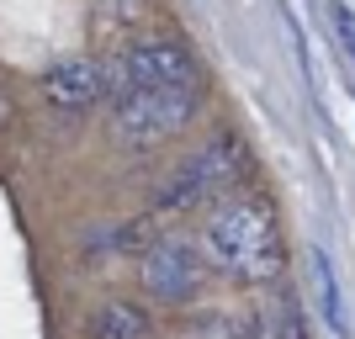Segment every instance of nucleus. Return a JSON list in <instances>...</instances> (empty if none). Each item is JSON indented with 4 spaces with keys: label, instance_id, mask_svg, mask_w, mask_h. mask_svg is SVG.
I'll use <instances>...</instances> for the list:
<instances>
[{
    "label": "nucleus",
    "instance_id": "obj_2",
    "mask_svg": "<svg viewBox=\"0 0 355 339\" xmlns=\"http://www.w3.org/2000/svg\"><path fill=\"white\" fill-rule=\"evenodd\" d=\"M244 180H250V148L239 144L234 133H223V138H212V144H202L175 175L164 180L159 212H186V207H207V202L218 207L223 196H234Z\"/></svg>",
    "mask_w": 355,
    "mask_h": 339
},
{
    "label": "nucleus",
    "instance_id": "obj_6",
    "mask_svg": "<svg viewBox=\"0 0 355 339\" xmlns=\"http://www.w3.org/2000/svg\"><path fill=\"white\" fill-rule=\"evenodd\" d=\"M37 90H43L48 106H59V112H85V106H96L106 96V64L90 59V53L59 59L43 80H37Z\"/></svg>",
    "mask_w": 355,
    "mask_h": 339
},
{
    "label": "nucleus",
    "instance_id": "obj_4",
    "mask_svg": "<svg viewBox=\"0 0 355 339\" xmlns=\"http://www.w3.org/2000/svg\"><path fill=\"white\" fill-rule=\"evenodd\" d=\"M175 85H202V64L175 37H138L117 64H106V96H122V90H175Z\"/></svg>",
    "mask_w": 355,
    "mask_h": 339
},
{
    "label": "nucleus",
    "instance_id": "obj_10",
    "mask_svg": "<svg viewBox=\"0 0 355 339\" xmlns=\"http://www.w3.org/2000/svg\"><path fill=\"white\" fill-rule=\"evenodd\" d=\"M270 339H308V318H302V308H297L292 297H286L282 313H276V329H270Z\"/></svg>",
    "mask_w": 355,
    "mask_h": 339
},
{
    "label": "nucleus",
    "instance_id": "obj_9",
    "mask_svg": "<svg viewBox=\"0 0 355 339\" xmlns=\"http://www.w3.org/2000/svg\"><path fill=\"white\" fill-rule=\"evenodd\" d=\"M329 21H334V37H340L345 59L355 64V11L345 6V0H329Z\"/></svg>",
    "mask_w": 355,
    "mask_h": 339
},
{
    "label": "nucleus",
    "instance_id": "obj_5",
    "mask_svg": "<svg viewBox=\"0 0 355 339\" xmlns=\"http://www.w3.org/2000/svg\"><path fill=\"white\" fill-rule=\"evenodd\" d=\"M138 281H144V292L159 302V308H191L196 297L207 292L212 281V266L207 254L196 250L191 238H154L144 250V260H138Z\"/></svg>",
    "mask_w": 355,
    "mask_h": 339
},
{
    "label": "nucleus",
    "instance_id": "obj_7",
    "mask_svg": "<svg viewBox=\"0 0 355 339\" xmlns=\"http://www.w3.org/2000/svg\"><path fill=\"white\" fill-rule=\"evenodd\" d=\"M90 334L96 339H154V318H148V308H138L128 297H106L101 308L90 313Z\"/></svg>",
    "mask_w": 355,
    "mask_h": 339
},
{
    "label": "nucleus",
    "instance_id": "obj_8",
    "mask_svg": "<svg viewBox=\"0 0 355 339\" xmlns=\"http://www.w3.org/2000/svg\"><path fill=\"white\" fill-rule=\"evenodd\" d=\"M313 254V292H318V313H324V324L334 329V334H350V324H345V308H340V281H334V266H329L324 250H308Z\"/></svg>",
    "mask_w": 355,
    "mask_h": 339
},
{
    "label": "nucleus",
    "instance_id": "obj_3",
    "mask_svg": "<svg viewBox=\"0 0 355 339\" xmlns=\"http://www.w3.org/2000/svg\"><path fill=\"white\" fill-rule=\"evenodd\" d=\"M202 112V85L175 90H122L112 96V133L128 148H159Z\"/></svg>",
    "mask_w": 355,
    "mask_h": 339
},
{
    "label": "nucleus",
    "instance_id": "obj_1",
    "mask_svg": "<svg viewBox=\"0 0 355 339\" xmlns=\"http://www.w3.org/2000/svg\"><path fill=\"white\" fill-rule=\"evenodd\" d=\"M202 254L223 281L234 286H276L286 270V234L276 207L260 196H223L207 212L202 228Z\"/></svg>",
    "mask_w": 355,
    "mask_h": 339
},
{
    "label": "nucleus",
    "instance_id": "obj_11",
    "mask_svg": "<svg viewBox=\"0 0 355 339\" xmlns=\"http://www.w3.org/2000/svg\"><path fill=\"white\" fill-rule=\"evenodd\" d=\"M244 334H250V329L239 324V318H218V313L196 324V339H244Z\"/></svg>",
    "mask_w": 355,
    "mask_h": 339
}]
</instances>
